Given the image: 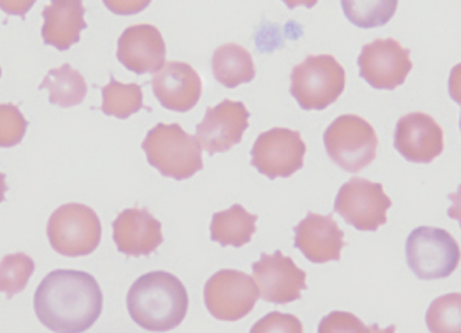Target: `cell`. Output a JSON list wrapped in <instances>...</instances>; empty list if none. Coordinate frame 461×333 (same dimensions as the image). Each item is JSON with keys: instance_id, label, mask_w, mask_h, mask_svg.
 <instances>
[{"instance_id": "obj_1", "label": "cell", "mask_w": 461, "mask_h": 333, "mask_svg": "<svg viewBox=\"0 0 461 333\" xmlns=\"http://www.w3.org/2000/svg\"><path fill=\"white\" fill-rule=\"evenodd\" d=\"M103 301V292L90 273L54 270L36 289L33 308L47 329L79 333L97 322Z\"/></svg>"}, {"instance_id": "obj_2", "label": "cell", "mask_w": 461, "mask_h": 333, "mask_svg": "<svg viewBox=\"0 0 461 333\" xmlns=\"http://www.w3.org/2000/svg\"><path fill=\"white\" fill-rule=\"evenodd\" d=\"M187 308V290L172 273H146L127 293L130 318L150 332L175 329L186 318Z\"/></svg>"}, {"instance_id": "obj_3", "label": "cell", "mask_w": 461, "mask_h": 333, "mask_svg": "<svg viewBox=\"0 0 461 333\" xmlns=\"http://www.w3.org/2000/svg\"><path fill=\"white\" fill-rule=\"evenodd\" d=\"M141 148L148 162L166 178L185 181L203 169L198 139L186 133L180 124H156Z\"/></svg>"}, {"instance_id": "obj_4", "label": "cell", "mask_w": 461, "mask_h": 333, "mask_svg": "<svg viewBox=\"0 0 461 333\" xmlns=\"http://www.w3.org/2000/svg\"><path fill=\"white\" fill-rule=\"evenodd\" d=\"M290 94L303 110H324L343 94L346 73L333 55H309L292 71Z\"/></svg>"}, {"instance_id": "obj_5", "label": "cell", "mask_w": 461, "mask_h": 333, "mask_svg": "<svg viewBox=\"0 0 461 333\" xmlns=\"http://www.w3.org/2000/svg\"><path fill=\"white\" fill-rule=\"evenodd\" d=\"M329 158L343 171L357 174L369 166L378 152V136L374 126L357 114H343L324 133Z\"/></svg>"}, {"instance_id": "obj_6", "label": "cell", "mask_w": 461, "mask_h": 333, "mask_svg": "<svg viewBox=\"0 0 461 333\" xmlns=\"http://www.w3.org/2000/svg\"><path fill=\"white\" fill-rule=\"evenodd\" d=\"M101 232L100 218L84 203L61 205L47 227L50 247L65 257L90 256L100 244Z\"/></svg>"}, {"instance_id": "obj_7", "label": "cell", "mask_w": 461, "mask_h": 333, "mask_svg": "<svg viewBox=\"0 0 461 333\" xmlns=\"http://www.w3.org/2000/svg\"><path fill=\"white\" fill-rule=\"evenodd\" d=\"M408 267L420 280L450 277L460 263V248L450 232L436 227H418L405 246Z\"/></svg>"}, {"instance_id": "obj_8", "label": "cell", "mask_w": 461, "mask_h": 333, "mask_svg": "<svg viewBox=\"0 0 461 333\" xmlns=\"http://www.w3.org/2000/svg\"><path fill=\"white\" fill-rule=\"evenodd\" d=\"M393 201L384 193L378 182L355 178L339 189L335 200V212L357 231H376L386 224V212Z\"/></svg>"}, {"instance_id": "obj_9", "label": "cell", "mask_w": 461, "mask_h": 333, "mask_svg": "<svg viewBox=\"0 0 461 333\" xmlns=\"http://www.w3.org/2000/svg\"><path fill=\"white\" fill-rule=\"evenodd\" d=\"M259 292L251 275L238 270H221L205 283L203 299L213 318L237 322L251 313Z\"/></svg>"}, {"instance_id": "obj_10", "label": "cell", "mask_w": 461, "mask_h": 333, "mask_svg": "<svg viewBox=\"0 0 461 333\" xmlns=\"http://www.w3.org/2000/svg\"><path fill=\"white\" fill-rule=\"evenodd\" d=\"M306 145L299 131L276 127L257 138L251 148V165L267 178H290L304 165Z\"/></svg>"}, {"instance_id": "obj_11", "label": "cell", "mask_w": 461, "mask_h": 333, "mask_svg": "<svg viewBox=\"0 0 461 333\" xmlns=\"http://www.w3.org/2000/svg\"><path fill=\"white\" fill-rule=\"evenodd\" d=\"M410 55V50L393 38L375 40L360 51L359 76L375 90H395L412 69Z\"/></svg>"}, {"instance_id": "obj_12", "label": "cell", "mask_w": 461, "mask_h": 333, "mask_svg": "<svg viewBox=\"0 0 461 333\" xmlns=\"http://www.w3.org/2000/svg\"><path fill=\"white\" fill-rule=\"evenodd\" d=\"M252 274L259 296L270 303L287 304L299 301L303 290L307 289L306 272L280 250L261 254L259 260L252 265Z\"/></svg>"}, {"instance_id": "obj_13", "label": "cell", "mask_w": 461, "mask_h": 333, "mask_svg": "<svg viewBox=\"0 0 461 333\" xmlns=\"http://www.w3.org/2000/svg\"><path fill=\"white\" fill-rule=\"evenodd\" d=\"M249 126V112L244 103L223 100L206 110L205 117L196 126L199 145L209 155L228 152L242 140Z\"/></svg>"}, {"instance_id": "obj_14", "label": "cell", "mask_w": 461, "mask_h": 333, "mask_svg": "<svg viewBox=\"0 0 461 333\" xmlns=\"http://www.w3.org/2000/svg\"><path fill=\"white\" fill-rule=\"evenodd\" d=\"M393 146L408 162L431 163L443 153V129L425 112H410L396 123Z\"/></svg>"}, {"instance_id": "obj_15", "label": "cell", "mask_w": 461, "mask_h": 333, "mask_svg": "<svg viewBox=\"0 0 461 333\" xmlns=\"http://www.w3.org/2000/svg\"><path fill=\"white\" fill-rule=\"evenodd\" d=\"M294 247L314 265L340 261L345 244V232L339 229L331 215L309 212L294 227Z\"/></svg>"}, {"instance_id": "obj_16", "label": "cell", "mask_w": 461, "mask_h": 333, "mask_svg": "<svg viewBox=\"0 0 461 333\" xmlns=\"http://www.w3.org/2000/svg\"><path fill=\"white\" fill-rule=\"evenodd\" d=\"M117 59L134 74L156 73L165 66L166 44L160 31L153 25H134L119 38Z\"/></svg>"}, {"instance_id": "obj_17", "label": "cell", "mask_w": 461, "mask_h": 333, "mask_svg": "<svg viewBox=\"0 0 461 333\" xmlns=\"http://www.w3.org/2000/svg\"><path fill=\"white\" fill-rule=\"evenodd\" d=\"M158 102L172 112H191L202 95L199 74L185 62H167L151 78Z\"/></svg>"}, {"instance_id": "obj_18", "label": "cell", "mask_w": 461, "mask_h": 333, "mask_svg": "<svg viewBox=\"0 0 461 333\" xmlns=\"http://www.w3.org/2000/svg\"><path fill=\"white\" fill-rule=\"evenodd\" d=\"M113 238L129 257L150 256L163 244L162 224L148 210L130 208L113 222Z\"/></svg>"}, {"instance_id": "obj_19", "label": "cell", "mask_w": 461, "mask_h": 333, "mask_svg": "<svg viewBox=\"0 0 461 333\" xmlns=\"http://www.w3.org/2000/svg\"><path fill=\"white\" fill-rule=\"evenodd\" d=\"M84 15L83 0H50L42 12L43 42L58 51H67L78 42L81 31L86 28Z\"/></svg>"}, {"instance_id": "obj_20", "label": "cell", "mask_w": 461, "mask_h": 333, "mask_svg": "<svg viewBox=\"0 0 461 333\" xmlns=\"http://www.w3.org/2000/svg\"><path fill=\"white\" fill-rule=\"evenodd\" d=\"M258 217L249 214L240 203H235L230 210L213 214L211 222V239L222 247H244L251 241L257 231Z\"/></svg>"}, {"instance_id": "obj_21", "label": "cell", "mask_w": 461, "mask_h": 333, "mask_svg": "<svg viewBox=\"0 0 461 333\" xmlns=\"http://www.w3.org/2000/svg\"><path fill=\"white\" fill-rule=\"evenodd\" d=\"M212 73L223 87L237 88L241 84L251 83L256 76L254 59L244 47L225 44L216 48L212 57Z\"/></svg>"}, {"instance_id": "obj_22", "label": "cell", "mask_w": 461, "mask_h": 333, "mask_svg": "<svg viewBox=\"0 0 461 333\" xmlns=\"http://www.w3.org/2000/svg\"><path fill=\"white\" fill-rule=\"evenodd\" d=\"M40 90H48L50 104L69 109L84 102L88 88L79 71L64 64L59 68L50 69L41 83Z\"/></svg>"}, {"instance_id": "obj_23", "label": "cell", "mask_w": 461, "mask_h": 333, "mask_svg": "<svg viewBox=\"0 0 461 333\" xmlns=\"http://www.w3.org/2000/svg\"><path fill=\"white\" fill-rule=\"evenodd\" d=\"M101 112L117 119H129L143 109V91L137 84H122L110 76V83L101 88Z\"/></svg>"}, {"instance_id": "obj_24", "label": "cell", "mask_w": 461, "mask_h": 333, "mask_svg": "<svg viewBox=\"0 0 461 333\" xmlns=\"http://www.w3.org/2000/svg\"><path fill=\"white\" fill-rule=\"evenodd\" d=\"M400 0H340L343 14L352 25L372 30L393 18Z\"/></svg>"}, {"instance_id": "obj_25", "label": "cell", "mask_w": 461, "mask_h": 333, "mask_svg": "<svg viewBox=\"0 0 461 333\" xmlns=\"http://www.w3.org/2000/svg\"><path fill=\"white\" fill-rule=\"evenodd\" d=\"M35 272V261L23 253L9 254L0 261V293L7 299L21 293Z\"/></svg>"}, {"instance_id": "obj_26", "label": "cell", "mask_w": 461, "mask_h": 333, "mask_svg": "<svg viewBox=\"0 0 461 333\" xmlns=\"http://www.w3.org/2000/svg\"><path fill=\"white\" fill-rule=\"evenodd\" d=\"M425 320L431 332H458L461 325L460 293L446 294L432 302Z\"/></svg>"}, {"instance_id": "obj_27", "label": "cell", "mask_w": 461, "mask_h": 333, "mask_svg": "<svg viewBox=\"0 0 461 333\" xmlns=\"http://www.w3.org/2000/svg\"><path fill=\"white\" fill-rule=\"evenodd\" d=\"M28 122L14 104H0V148H14L25 138Z\"/></svg>"}, {"instance_id": "obj_28", "label": "cell", "mask_w": 461, "mask_h": 333, "mask_svg": "<svg viewBox=\"0 0 461 333\" xmlns=\"http://www.w3.org/2000/svg\"><path fill=\"white\" fill-rule=\"evenodd\" d=\"M319 332L333 333V332H352V333H371V332H388V330L379 329L378 326L365 325L362 320L348 313V311H333L330 315L321 320L319 325Z\"/></svg>"}, {"instance_id": "obj_29", "label": "cell", "mask_w": 461, "mask_h": 333, "mask_svg": "<svg viewBox=\"0 0 461 333\" xmlns=\"http://www.w3.org/2000/svg\"><path fill=\"white\" fill-rule=\"evenodd\" d=\"M251 332H292L302 333L303 325L299 319L293 315H285L280 311H271L270 315L261 319L252 326Z\"/></svg>"}, {"instance_id": "obj_30", "label": "cell", "mask_w": 461, "mask_h": 333, "mask_svg": "<svg viewBox=\"0 0 461 333\" xmlns=\"http://www.w3.org/2000/svg\"><path fill=\"white\" fill-rule=\"evenodd\" d=\"M105 8L115 15L130 16L140 14L148 8L151 0H103Z\"/></svg>"}, {"instance_id": "obj_31", "label": "cell", "mask_w": 461, "mask_h": 333, "mask_svg": "<svg viewBox=\"0 0 461 333\" xmlns=\"http://www.w3.org/2000/svg\"><path fill=\"white\" fill-rule=\"evenodd\" d=\"M36 0H0V9L12 16L25 18Z\"/></svg>"}, {"instance_id": "obj_32", "label": "cell", "mask_w": 461, "mask_h": 333, "mask_svg": "<svg viewBox=\"0 0 461 333\" xmlns=\"http://www.w3.org/2000/svg\"><path fill=\"white\" fill-rule=\"evenodd\" d=\"M281 2H285V6L288 9L299 8V6H303V8L312 9L316 6L317 2L319 0H281Z\"/></svg>"}, {"instance_id": "obj_33", "label": "cell", "mask_w": 461, "mask_h": 333, "mask_svg": "<svg viewBox=\"0 0 461 333\" xmlns=\"http://www.w3.org/2000/svg\"><path fill=\"white\" fill-rule=\"evenodd\" d=\"M7 185H6V176H5L2 172H0V203L5 201V194H6Z\"/></svg>"}, {"instance_id": "obj_34", "label": "cell", "mask_w": 461, "mask_h": 333, "mask_svg": "<svg viewBox=\"0 0 461 333\" xmlns=\"http://www.w3.org/2000/svg\"><path fill=\"white\" fill-rule=\"evenodd\" d=\"M0 76H2V68H0Z\"/></svg>"}]
</instances>
